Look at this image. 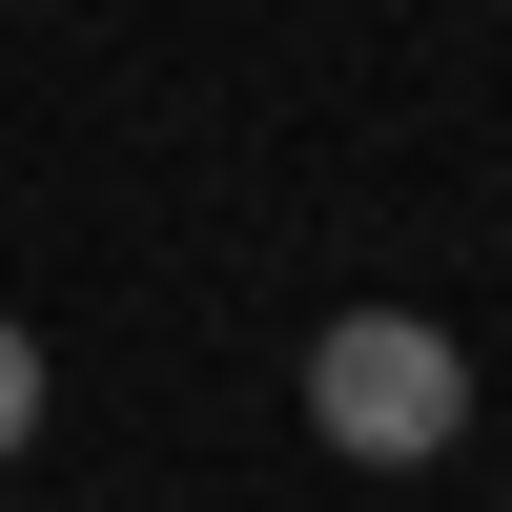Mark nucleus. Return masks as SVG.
I'll list each match as a JSON object with an SVG mask.
<instances>
[{
    "label": "nucleus",
    "instance_id": "nucleus-2",
    "mask_svg": "<svg viewBox=\"0 0 512 512\" xmlns=\"http://www.w3.org/2000/svg\"><path fill=\"white\" fill-rule=\"evenodd\" d=\"M21 451H41V328L0 308V472H21Z\"/></svg>",
    "mask_w": 512,
    "mask_h": 512
},
{
    "label": "nucleus",
    "instance_id": "nucleus-1",
    "mask_svg": "<svg viewBox=\"0 0 512 512\" xmlns=\"http://www.w3.org/2000/svg\"><path fill=\"white\" fill-rule=\"evenodd\" d=\"M308 431L349 451V472H431V451L472 431V349H451L431 308H349V328H308Z\"/></svg>",
    "mask_w": 512,
    "mask_h": 512
}]
</instances>
